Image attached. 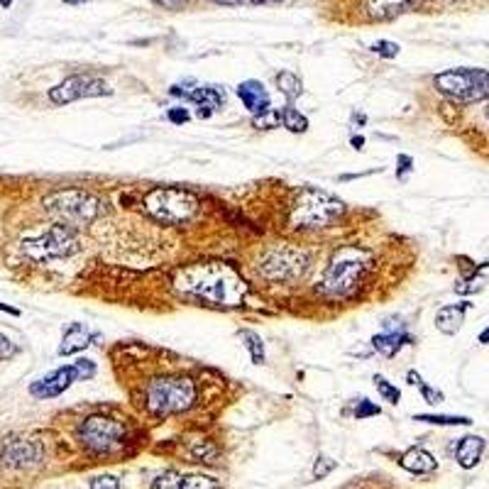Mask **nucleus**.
Returning <instances> with one entry per match:
<instances>
[{"instance_id": "f257e3e1", "label": "nucleus", "mask_w": 489, "mask_h": 489, "mask_svg": "<svg viewBox=\"0 0 489 489\" xmlns=\"http://www.w3.org/2000/svg\"><path fill=\"white\" fill-rule=\"evenodd\" d=\"M196 396H199V389H196L194 377L176 372V369L152 372L140 384V391H132L135 404L152 421H164L169 416L184 414L196 404Z\"/></svg>"}, {"instance_id": "f03ea898", "label": "nucleus", "mask_w": 489, "mask_h": 489, "mask_svg": "<svg viewBox=\"0 0 489 489\" xmlns=\"http://www.w3.org/2000/svg\"><path fill=\"white\" fill-rule=\"evenodd\" d=\"M179 286L189 299L211 306H237L245 294L242 279L225 264H205L181 272Z\"/></svg>"}, {"instance_id": "7ed1b4c3", "label": "nucleus", "mask_w": 489, "mask_h": 489, "mask_svg": "<svg viewBox=\"0 0 489 489\" xmlns=\"http://www.w3.org/2000/svg\"><path fill=\"white\" fill-rule=\"evenodd\" d=\"M369 267H372V257L369 252L360 248H345L331 259L321 279V294L328 299H340L347 301L353 299L360 289L365 286L369 277Z\"/></svg>"}, {"instance_id": "20e7f679", "label": "nucleus", "mask_w": 489, "mask_h": 489, "mask_svg": "<svg viewBox=\"0 0 489 489\" xmlns=\"http://www.w3.org/2000/svg\"><path fill=\"white\" fill-rule=\"evenodd\" d=\"M345 211V203L333 194L316 186H304L296 191L289 211V225L294 230H321L335 223Z\"/></svg>"}, {"instance_id": "39448f33", "label": "nucleus", "mask_w": 489, "mask_h": 489, "mask_svg": "<svg viewBox=\"0 0 489 489\" xmlns=\"http://www.w3.org/2000/svg\"><path fill=\"white\" fill-rule=\"evenodd\" d=\"M44 211L57 218V223L79 228L98 221L106 213V201L84 189H66L49 194L44 199Z\"/></svg>"}, {"instance_id": "423d86ee", "label": "nucleus", "mask_w": 489, "mask_h": 489, "mask_svg": "<svg viewBox=\"0 0 489 489\" xmlns=\"http://www.w3.org/2000/svg\"><path fill=\"white\" fill-rule=\"evenodd\" d=\"M433 86L441 95H445L450 103L460 106H474L489 100V71L487 68H450L433 79Z\"/></svg>"}, {"instance_id": "0eeeda50", "label": "nucleus", "mask_w": 489, "mask_h": 489, "mask_svg": "<svg viewBox=\"0 0 489 489\" xmlns=\"http://www.w3.org/2000/svg\"><path fill=\"white\" fill-rule=\"evenodd\" d=\"M76 436H79V443L91 455H100V458L103 455H118L130 443L127 423L103 414H93L89 418H84Z\"/></svg>"}, {"instance_id": "6e6552de", "label": "nucleus", "mask_w": 489, "mask_h": 489, "mask_svg": "<svg viewBox=\"0 0 489 489\" xmlns=\"http://www.w3.org/2000/svg\"><path fill=\"white\" fill-rule=\"evenodd\" d=\"M81 250L79 228L66 223H54L44 235L22 240L20 252L30 262H49V259H66L74 257Z\"/></svg>"}, {"instance_id": "1a4fd4ad", "label": "nucleus", "mask_w": 489, "mask_h": 489, "mask_svg": "<svg viewBox=\"0 0 489 489\" xmlns=\"http://www.w3.org/2000/svg\"><path fill=\"white\" fill-rule=\"evenodd\" d=\"M196 194L179 186H162L145 196V211L162 223H186L199 211Z\"/></svg>"}, {"instance_id": "9d476101", "label": "nucleus", "mask_w": 489, "mask_h": 489, "mask_svg": "<svg viewBox=\"0 0 489 489\" xmlns=\"http://www.w3.org/2000/svg\"><path fill=\"white\" fill-rule=\"evenodd\" d=\"M169 93L176 95V98H181V100L194 103L196 118H201V120L211 118L213 113H218L223 106H225V91H223V86H201V84H196L194 79L174 84L172 89H169Z\"/></svg>"}, {"instance_id": "9b49d317", "label": "nucleus", "mask_w": 489, "mask_h": 489, "mask_svg": "<svg viewBox=\"0 0 489 489\" xmlns=\"http://www.w3.org/2000/svg\"><path fill=\"white\" fill-rule=\"evenodd\" d=\"M306 269V255L294 248H274L259 259V274L269 282H289Z\"/></svg>"}, {"instance_id": "f8f14e48", "label": "nucleus", "mask_w": 489, "mask_h": 489, "mask_svg": "<svg viewBox=\"0 0 489 489\" xmlns=\"http://www.w3.org/2000/svg\"><path fill=\"white\" fill-rule=\"evenodd\" d=\"M113 89L103 79H95L89 74H76L64 79L54 89H49V100L54 106H66L81 98H98V95H111Z\"/></svg>"}, {"instance_id": "ddd939ff", "label": "nucleus", "mask_w": 489, "mask_h": 489, "mask_svg": "<svg viewBox=\"0 0 489 489\" xmlns=\"http://www.w3.org/2000/svg\"><path fill=\"white\" fill-rule=\"evenodd\" d=\"M44 460V448L35 438H6L0 441V465L8 470H32Z\"/></svg>"}, {"instance_id": "4468645a", "label": "nucleus", "mask_w": 489, "mask_h": 489, "mask_svg": "<svg viewBox=\"0 0 489 489\" xmlns=\"http://www.w3.org/2000/svg\"><path fill=\"white\" fill-rule=\"evenodd\" d=\"M74 382H81L79 367L76 365H64V367H57L54 372L44 374L37 382H32L30 394L35 399H54V396H62Z\"/></svg>"}, {"instance_id": "2eb2a0df", "label": "nucleus", "mask_w": 489, "mask_h": 489, "mask_svg": "<svg viewBox=\"0 0 489 489\" xmlns=\"http://www.w3.org/2000/svg\"><path fill=\"white\" fill-rule=\"evenodd\" d=\"M421 3L423 0H367L365 15L372 22H389L406 12H414L416 8H421Z\"/></svg>"}, {"instance_id": "dca6fc26", "label": "nucleus", "mask_w": 489, "mask_h": 489, "mask_svg": "<svg viewBox=\"0 0 489 489\" xmlns=\"http://www.w3.org/2000/svg\"><path fill=\"white\" fill-rule=\"evenodd\" d=\"M235 93H237V98H240L242 106L248 108L252 116H264V113H269L272 98H269V91L264 89V84H259V81H255V79H248L237 86Z\"/></svg>"}, {"instance_id": "f3484780", "label": "nucleus", "mask_w": 489, "mask_h": 489, "mask_svg": "<svg viewBox=\"0 0 489 489\" xmlns=\"http://www.w3.org/2000/svg\"><path fill=\"white\" fill-rule=\"evenodd\" d=\"M484 448H487V441L482 436H463L452 443V455H455V463L463 470H472L479 465L484 455Z\"/></svg>"}, {"instance_id": "a211bd4d", "label": "nucleus", "mask_w": 489, "mask_h": 489, "mask_svg": "<svg viewBox=\"0 0 489 489\" xmlns=\"http://www.w3.org/2000/svg\"><path fill=\"white\" fill-rule=\"evenodd\" d=\"M472 301H460V304H448L443 308H438L436 313V328L443 335H455L463 328L468 311L472 308Z\"/></svg>"}, {"instance_id": "6ab92c4d", "label": "nucleus", "mask_w": 489, "mask_h": 489, "mask_svg": "<svg viewBox=\"0 0 489 489\" xmlns=\"http://www.w3.org/2000/svg\"><path fill=\"white\" fill-rule=\"evenodd\" d=\"M93 340H98V335L91 333L84 323H71V326H66V331H64L62 345H59V355H62V358L76 355V353H81V350H86Z\"/></svg>"}, {"instance_id": "aec40b11", "label": "nucleus", "mask_w": 489, "mask_h": 489, "mask_svg": "<svg viewBox=\"0 0 489 489\" xmlns=\"http://www.w3.org/2000/svg\"><path fill=\"white\" fill-rule=\"evenodd\" d=\"M399 465L411 474H433L438 470L436 455H431L426 448H418V445H414L406 452H401Z\"/></svg>"}, {"instance_id": "412c9836", "label": "nucleus", "mask_w": 489, "mask_h": 489, "mask_svg": "<svg viewBox=\"0 0 489 489\" xmlns=\"http://www.w3.org/2000/svg\"><path fill=\"white\" fill-rule=\"evenodd\" d=\"M404 345H414V338L409 335V333L404 331V328H399V331H387V333H379V335L372 338V347L377 350L382 358L391 360L399 355V350Z\"/></svg>"}, {"instance_id": "4be33fe9", "label": "nucleus", "mask_w": 489, "mask_h": 489, "mask_svg": "<svg viewBox=\"0 0 489 489\" xmlns=\"http://www.w3.org/2000/svg\"><path fill=\"white\" fill-rule=\"evenodd\" d=\"M186 460L189 463H203V465H213L218 458V448L213 445L208 438H191L186 441V450H184Z\"/></svg>"}, {"instance_id": "5701e85b", "label": "nucleus", "mask_w": 489, "mask_h": 489, "mask_svg": "<svg viewBox=\"0 0 489 489\" xmlns=\"http://www.w3.org/2000/svg\"><path fill=\"white\" fill-rule=\"evenodd\" d=\"M237 338H240V340L245 342V347H248L250 358H252V362H255V365H262L264 358H267V353H264V342H262V338H259V333L248 331V328H242V331H237Z\"/></svg>"}, {"instance_id": "b1692460", "label": "nucleus", "mask_w": 489, "mask_h": 489, "mask_svg": "<svg viewBox=\"0 0 489 489\" xmlns=\"http://www.w3.org/2000/svg\"><path fill=\"white\" fill-rule=\"evenodd\" d=\"M414 421L431 423V426H472L470 416H445V414H416Z\"/></svg>"}, {"instance_id": "393cba45", "label": "nucleus", "mask_w": 489, "mask_h": 489, "mask_svg": "<svg viewBox=\"0 0 489 489\" xmlns=\"http://www.w3.org/2000/svg\"><path fill=\"white\" fill-rule=\"evenodd\" d=\"M406 379H409L411 387H418V391H421L423 401L426 404H443L445 401V396H443L441 389H436V387H431V384L423 382V377L416 369H409V374H406Z\"/></svg>"}, {"instance_id": "a878e982", "label": "nucleus", "mask_w": 489, "mask_h": 489, "mask_svg": "<svg viewBox=\"0 0 489 489\" xmlns=\"http://www.w3.org/2000/svg\"><path fill=\"white\" fill-rule=\"evenodd\" d=\"M277 86H279V91L286 95L289 106L299 98L301 93H304V84H301L299 76L291 74V71H282V74H277Z\"/></svg>"}, {"instance_id": "bb28decb", "label": "nucleus", "mask_w": 489, "mask_h": 489, "mask_svg": "<svg viewBox=\"0 0 489 489\" xmlns=\"http://www.w3.org/2000/svg\"><path fill=\"white\" fill-rule=\"evenodd\" d=\"M279 122H282L289 132H294V135L308 130V120H306V116H301L294 106H286L279 111Z\"/></svg>"}, {"instance_id": "cd10ccee", "label": "nucleus", "mask_w": 489, "mask_h": 489, "mask_svg": "<svg viewBox=\"0 0 489 489\" xmlns=\"http://www.w3.org/2000/svg\"><path fill=\"white\" fill-rule=\"evenodd\" d=\"M338 489H399V487L394 482H389L387 477H382V474H369V477L350 479V482Z\"/></svg>"}, {"instance_id": "c85d7f7f", "label": "nucleus", "mask_w": 489, "mask_h": 489, "mask_svg": "<svg viewBox=\"0 0 489 489\" xmlns=\"http://www.w3.org/2000/svg\"><path fill=\"white\" fill-rule=\"evenodd\" d=\"M372 382H374V387H377V391H379V396H382L384 401H389L391 406H396L399 404V399H401V391L396 389V384H391L387 377H382V374H374L372 377Z\"/></svg>"}, {"instance_id": "c756f323", "label": "nucleus", "mask_w": 489, "mask_h": 489, "mask_svg": "<svg viewBox=\"0 0 489 489\" xmlns=\"http://www.w3.org/2000/svg\"><path fill=\"white\" fill-rule=\"evenodd\" d=\"M181 489H221V482L208 474H181Z\"/></svg>"}, {"instance_id": "7c9ffc66", "label": "nucleus", "mask_w": 489, "mask_h": 489, "mask_svg": "<svg viewBox=\"0 0 489 489\" xmlns=\"http://www.w3.org/2000/svg\"><path fill=\"white\" fill-rule=\"evenodd\" d=\"M152 489H181V472L167 470L152 482Z\"/></svg>"}, {"instance_id": "2f4dec72", "label": "nucleus", "mask_w": 489, "mask_h": 489, "mask_svg": "<svg viewBox=\"0 0 489 489\" xmlns=\"http://www.w3.org/2000/svg\"><path fill=\"white\" fill-rule=\"evenodd\" d=\"M335 468H338V463L333 458H328V455H318L316 463H313V477L316 479L328 477V474H331Z\"/></svg>"}, {"instance_id": "473e14b6", "label": "nucleus", "mask_w": 489, "mask_h": 489, "mask_svg": "<svg viewBox=\"0 0 489 489\" xmlns=\"http://www.w3.org/2000/svg\"><path fill=\"white\" fill-rule=\"evenodd\" d=\"M369 49H372L377 57H384V59H394L396 54H399V44L389 42V39H377Z\"/></svg>"}, {"instance_id": "72a5a7b5", "label": "nucleus", "mask_w": 489, "mask_h": 489, "mask_svg": "<svg viewBox=\"0 0 489 489\" xmlns=\"http://www.w3.org/2000/svg\"><path fill=\"white\" fill-rule=\"evenodd\" d=\"M379 414H382V409H379L377 404H372L369 399H365V396L358 401V406H355V418H358V421L369 418V416H379Z\"/></svg>"}, {"instance_id": "f704fd0d", "label": "nucleus", "mask_w": 489, "mask_h": 489, "mask_svg": "<svg viewBox=\"0 0 489 489\" xmlns=\"http://www.w3.org/2000/svg\"><path fill=\"white\" fill-rule=\"evenodd\" d=\"M91 489H120V479L113 474H98L91 479Z\"/></svg>"}, {"instance_id": "c9c22d12", "label": "nucleus", "mask_w": 489, "mask_h": 489, "mask_svg": "<svg viewBox=\"0 0 489 489\" xmlns=\"http://www.w3.org/2000/svg\"><path fill=\"white\" fill-rule=\"evenodd\" d=\"M17 353H20V347H17L15 342L10 340V338L0 335V362H3V360H10V358H15Z\"/></svg>"}, {"instance_id": "e433bc0d", "label": "nucleus", "mask_w": 489, "mask_h": 489, "mask_svg": "<svg viewBox=\"0 0 489 489\" xmlns=\"http://www.w3.org/2000/svg\"><path fill=\"white\" fill-rule=\"evenodd\" d=\"M76 367H79V374H81V379H91V377H95V362L93 360H86V358H81V360H76Z\"/></svg>"}, {"instance_id": "4c0bfd02", "label": "nucleus", "mask_w": 489, "mask_h": 489, "mask_svg": "<svg viewBox=\"0 0 489 489\" xmlns=\"http://www.w3.org/2000/svg\"><path fill=\"white\" fill-rule=\"evenodd\" d=\"M396 164H399V169H396V179H401L404 181L406 179V174L414 169V159L409 157V154H399L396 157Z\"/></svg>"}, {"instance_id": "58836bf2", "label": "nucleus", "mask_w": 489, "mask_h": 489, "mask_svg": "<svg viewBox=\"0 0 489 489\" xmlns=\"http://www.w3.org/2000/svg\"><path fill=\"white\" fill-rule=\"evenodd\" d=\"M218 6H267V3H284V0H213Z\"/></svg>"}, {"instance_id": "ea45409f", "label": "nucleus", "mask_w": 489, "mask_h": 489, "mask_svg": "<svg viewBox=\"0 0 489 489\" xmlns=\"http://www.w3.org/2000/svg\"><path fill=\"white\" fill-rule=\"evenodd\" d=\"M169 122H174V125H184V122L191 120V113L186 111V108H172V111L167 113Z\"/></svg>"}, {"instance_id": "a19ab883", "label": "nucleus", "mask_w": 489, "mask_h": 489, "mask_svg": "<svg viewBox=\"0 0 489 489\" xmlns=\"http://www.w3.org/2000/svg\"><path fill=\"white\" fill-rule=\"evenodd\" d=\"M154 6L157 8H164V10H172V12H176V10H181V8H186L191 3V0H152Z\"/></svg>"}, {"instance_id": "79ce46f5", "label": "nucleus", "mask_w": 489, "mask_h": 489, "mask_svg": "<svg viewBox=\"0 0 489 489\" xmlns=\"http://www.w3.org/2000/svg\"><path fill=\"white\" fill-rule=\"evenodd\" d=\"M477 342H479V345H489V326L477 335Z\"/></svg>"}, {"instance_id": "37998d69", "label": "nucleus", "mask_w": 489, "mask_h": 489, "mask_svg": "<svg viewBox=\"0 0 489 489\" xmlns=\"http://www.w3.org/2000/svg\"><path fill=\"white\" fill-rule=\"evenodd\" d=\"M0 311H6V313H10V316H20V308H12V306H8V304H0Z\"/></svg>"}, {"instance_id": "c03bdc74", "label": "nucleus", "mask_w": 489, "mask_h": 489, "mask_svg": "<svg viewBox=\"0 0 489 489\" xmlns=\"http://www.w3.org/2000/svg\"><path fill=\"white\" fill-rule=\"evenodd\" d=\"M350 145H353L355 149H362V145H365V137H353V140H350Z\"/></svg>"}, {"instance_id": "a18cd8bd", "label": "nucleus", "mask_w": 489, "mask_h": 489, "mask_svg": "<svg viewBox=\"0 0 489 489\" xmlns=\"http://www.w3.org/2000/svg\"><path fill=\"white\" fill-rule=\"evenodd\" d=\"M66 6H79V3H89V0H64Z\"/></svg>"}, {"instance_id": "49530a36", "label": "nucleus", "mask_w": 489, "mask_h": 489, "mask_svg": "<svg viewBox=\"0 0 489 489\" xmlns=\"http://www.w3.org/2000/svg\"><path fill=\"white\" fill-rule=\"evenodd\" d=\"M0 6H3V8H10V6H12V0H0Z\"/></svg>"}]
</instances>
